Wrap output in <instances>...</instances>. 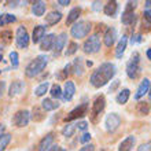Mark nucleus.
Segmentation results:
<instances>
[{"instance_id":"1","label":"nucleus","mask_w":151,"mask_h":151,"mask_svg":"<svg viewBox=\"0 0 151 151\" xmlns=\"http://www.w3.org/2000/svg\"><path fill=\"white\" fill-rule=\"evenodd\" d=\"M115 65L111 63V62H104L96 69L95 72L91 74V84L93 85L95 88H100V87H104L106 84L110 81L115 76Z\"/></svg>"},{"instance_id":"2","label":"nucleus","mask_w":151,"mask_h":151,"mask_svg":"<svg viewBox=\"0 0 151 151\" xmlns=\"http://www.w3.org/2000/svg\"><path fill=\"white\" fill-rule=\"evenodd\" d=\"M47 65H48V56L39 55L26 66L25 74H26V77H29V78H33V77H36V76H39L40 73L43 72Z\"/></svg>"},{"instance_id":"3","label":"nucleus","mask_w":151,"mask_h":151,"mask_svg":"<svg viewBox=\"0 0 151 151\" xmlns=\"http://www.w3.org/2000/svg\"><path fill=\"white\" fill-rule=\"evenodd\" d=\"M92 29V24L89 21H77L72 28H70V35L73 39H84L89 35Z\"/></svg>"},{"instance_id":"4","label":"nucleus","mask_w":151,"mask_h":151,"mask_svg":"<svg viewBox=\"0 0 151 151\" xmlns=\"http://www.w3.org/2000/svg\"><path fill=\"white\" fill-rule=\"evenodd\" d=\"M142 73V66H140V54L133 52L131 59L127 63V74L131 80H136Z\"/></svg>"},{"instance_id":"5","label":"nucleus","mask_w":151,"mask_h":151,"mask_svg":"<svg viewBox=\"0 0 151 151\" xmlns=\"http://www.w3.org/2000/svg\"><path fill=\"white\" fill-rule=\"evenodd\" d=\"M104 107H106V99H104L103 95L96 96V99L93 100L91 107V113H89V117H91V122L92 124H98L99 121L100 114L103 113Z\"/></svg>"},{"instance_id":"6","label":"nucleus","mask_w":151,"mask_h":151,"mask_svg":"<svg viewBox=\"0 0 151 151\" xmlns=\"http://www.w3.org/2000/svg\"><path fill=\"white\" fill-rule=\"evenodd\" d=\"M100 47H102V43H100L99 35H92L85 40L83 45V51L85 54H96L100 51Z\"/></svg>"},{"instance_id":"7","label":"nucleus","mask_w":151,"mask_h":151,"mask_svg":"<svg viewBox=\"0 0 151 151\" xmlns=\"http://www.w3.org/2000/svg\"><path fill=\"white\" fill-rule=\"evenodd\" d=\"M29 33L26 30L25 26H19L17 29V33H15V43H17V47L21 48V50H26L29 47Z\"/></svg>"},{"instance_id":"8","label":"nucleus","mask_w":151,"mask_h":151,"mask_svg":"<svg viewBox=\"0 0 151 151\" xmlns=\"http://www.w3.org/2000/svg\"><path fill=\"white\" fill-rule=\"evenodd\" d=\"M121 125V117H119L117 113H110V114L106 117L104 119V127H106V131L107 132H114L118 129V127Z\"/></svg>"},{"instance_id":"9","label":"nucleus","mask_w":151,"mask_h":151,"mask_svg":"<svg viewBox=\"0 0 151 151\" xmlns=\"http://www.w3.org/2000/svg\"><path fill=\"white\" fill-rule=\"evenodd\" d=\"M88 113V103L87 102H84V103L78 104L76 109H73L72 111L68 114V117L65 118V121L66 122H70V121H74V119L77 118H81V117H84V115Z\"/></svg>"},{"instance_id":"10","label":"nucleus","mask_w":151,"mask_h":151,"mask_svg":"<svg viewBox=\"0 0 151 151\" xmlns=\"http://www.w3.org/2000/svg\"><path fill=\"white\" fill-rule=\"evenodd\" d=\"M30 121V113L28 110H19V111H17L15 115H14V118H12V122L14 125L18 128H24L26 127Z\"/></svg>"},{"instance_id":"11","label":"nucleus","mask_w":151,"mask_h":151,"mask_svg":"<svg viewBox=\"0 0 151 151\" xmlns=\"http://www.w3.org/2000/svg\"><path fill=\"white\" fill-rule=\"evenodd\" d=\"M55 40H56V36L54 33L45 35V36L43 37V40L40 41V50H41V51H51V50H54Z\"/></svg>"},{"instance_id":"12","label":"nucleus","mask_w":151,"mask_h":151,"mask_svg":"<svg viewBox=\"0 0 151 151\" xmlns=\"http://www.w3.org/2000/svg\"><path fill=\"white\" fill-rule=\"evenodd\" d=\"M54 139H55V135H54L52 132L47 133V135L44 136L43 139L40 140L37 151H48L50 148L52 147V144H54Z\"/></svg>"},{"instance_id":"13","label":"nucleus","mask_w":151,"mask_h":151,"mask_svg":"<svg viewBox=\"0 0 151 151\" xmlns=\"http://www.w3.org/2000/svg\"><path fill=\"white\" fill-rule=\"evenodd\" d=\"M76 93V85L73 81H66L65 83V88L63 91H62V99L69 102V100L73 99V96Z\"/></svg>"},{"instance_id":"14","label":"nucleus","mask_w":151,"mask_h":151,"mask_svg":"<svg viewBox=\"0 0 151 151\" xmlns=\"http://www.w3.org/2000/svg\"><path fill=\"white\" fill-rule=\"evenodd\" d=\"M66 41H68V35L66 33H60L59 36L56 37L55 40V45H54V55L58 56L62 52V50L66 45Z\"/></svg>"},{"instance_id":"15","label":"nucleus","mask_w":151,"mask_h":151,"mask_svg":"<svg viewBox=\"0 0 151 151\" xmlns=\"http://www.w3.org/2000/svg\"><path fill=\"white\" fill-rule=\"evenodd\" d=\"M24 89H25V83L24 81H19V80L12 81L11 85H10V88H8V95L11 96V98H14V96L22 93Z\"/></svg>"},{"instance_id":"16","label":"nucleus","mask_w":151,"mask_h":151,"mask_svg":"<svg viewBox=\"0 0 151 151\" xmlns=\"http://www.w3.org/2000/svg\"><path fill=\"white\" fill-rule=\"evenodd\" d=\"M148 88H150V80L148 78L142 80V83H140V85L137 87V89H136V93L133 98H135L136 100L142 99L146 93H148Z\"/></svg>"},{"instance_id":"17","label":"nucleus","mask_w":151,"mask_h":151,"mask_svg":"<svg viewBox=\"0 0 151 151\" xmlns=\"http://www.w3.org/2000/svg\"><path fill=\"white\" fill-rule=\"evenodd\" d=\"M115 39H117V30L114 28H107L106 32H104L103 36V41L106 47H111L113 44L115 43Z\"/></svg>"},{"instance_id":"18","label":"nucleus","mask_w":151,"mask_h":151,"mask_svg":"<svg viewBox=\"0 0 151 151\" xmlns=\"http://www.w3.org/2000/svg\"><path fill=\"white\" fill-rule=\"evenodd\" d=\"M45 28H47V26H43V25H37V26H35L33 33H32L33 44H37L43 40V37L45 36Z\"/></svg>"},{"instance_id":"19","label":"nucleus","mask_w":151,"mask_h":151,"mask_svg":"<svg viewBox=\"0 0 151 151\" xmlns=\"http://www.w3.org/2000/svg\"><path fill=\"white\" fill-rule=\"evenodd\" d=\"M136 143V137L135 136H128L125 139L119 143V147H118V151H131L133 148Z\"/></svg>"},{"instance_id":"20","label":"nucleus","mask_w":151,"mask_h":151,"mask_svg":"<svg viewBox=\"0 0 151 151\" xmlns=\"http://www.w3.org/2000/svg\"><path fill=\"white\" fill-rule=\"evenodd\" d=\"M45 8H47V4H45V1H43V0H37V1H35V3H33V6H32L33 15L43 17L44 12H45Z\"/></svg>"},{"instance_id":"21","label":"nucleus","mask_w":151,"mask_h":151,"mask_svg":"<svg viewBox=\"0 0 151 151\" xmlns=\"http://www.w3.org/2000/svg\"><path fill=\"white\" fill-rule=\"evenodd\" d=\"M60 19H62V14H60L59 11H51L50 14L45 15V24H47L48 26H54V25H56Z\"/></svg>"},{"instance_id":"22","label":"nucleus","mask_w":151,"mask_h":151,"mask_svg":"<svg viewBox=\"0 0 151 151\" xmlns=\"http://www.w3.org/2000/svg\"><path fill=\"white\" fill-rule=\"evenodd\" d=\"M80 15H81V8L80 7H74L72 8L68 14V18H66V25H72L76 24V21H78Z\"/></svg>"},{"instance_id":"23","label":"nucleus","mask_w":151,"mask_h":151,"mask_svg":"<svg viewBox=\"0 0 151 151\" xmlns=\"http://www.w3.org/2000/svg\"><path fill=\"white\" fill-rule=\"evenodd\" d=\"M150 111H151V104L148 102L142 100V102H139L136 104V113L139 115H148Z\"/></svg>"},{"instance_id":"24","label":"nucleus","mask_w":151,"mask_h":151,"mask_svg":"<svg viewBox=\"0 0 151 151\" xmlns=\"http://www.w3.org/2000/svg\"><path fill=\"white\" fill-rule=\"evenodd\" d=\"M117 11H118V3L117 1H109L107 4H104L103 12L107 17H114Z\"/></svg>"},{"instance_id":"25","label":"nucleus","mask_w":151,"mask_h":151,"mask_svg":"<svg viewBox=\"0 0 151 151\" xmlns=\"http://www.w3.org/2000/svg\"><path fill=\"white\" fill-rule=\"evenodd\" d=\"M127 45H128V36H122L121 40H119L118 45H117V48H115V56L117 58H122L124 52L127 50Z\"/></svg>"},{"instance_id":"26","label":"nucleus","mask_w":151,"mask_h":151,"mask_svg":"<svg viewBox=\"0 0 151 151\" xmlns=\"http://www.w3.org/2000/svg\"><path fill=\"white\" fill-rule=\"evenodd\" d=\"M121 22L127 26H131V25H135L136 22V14L135 11L133 12H128V11H124L122 12V17H121Z\"/></svg>"},{"instance_id":"27","label":"nucleus","mask_w":151,"mask_h":151,"mask_svg":"<svg viewBox=\"0 0 151 151\" xmlns=\"http://www.w3.org/2000/svg\"><path fill=\"white\" fill-rule=\"evenodd\" d=\"M72 70L76 76H81L84 73V60L83 58H76L72 63Z\"/></svg>"},{"instance_id":"28","label":"nucleus","mask_w":151,"mask_h":151,"mask_svg":"<svg viewBox=\"0 0 151 151\" xmlns=\"http://www.w3.org/2000/svg\"><path fill=\"white\" fill-rule=\"evenodd\" d=\"M58 107H59V103L54 102L52 99H44L41 102V109L44 111H52V110H56Z\"/></svg>"},{"instance_id":"29","label":"nucleus","mask_w":151,"mask_h":151,"mask_svg":"<svg viewBox=\"0 0 151 151\" xmlns=\"http://www.w3.org/2000/svg\"><path fill=\"white\" fill-rule=\"evenodd\" d=\"M142 30H144V32L151 30V10L143 11V28H142Z\"/></svg>"},{"instance_id":"30","label":"nucleus","mask_w":151,"mask_h":151,"mask_svg":"<svg viewBox=\"0 0 151 151\" xmlns=\"http://www.w3.org/2000/svg\"><path fill=\"white\" fill-rule=\"evenodd\" d=\"M32 119L33 121H36V122H39V121H43L44 118H45V111H44L41 107H39V106H35L32 110Z\"/></svg>"},{"instance_id":"31","label":"nucleus","mask_w":151,"mask_h":151,"mask_svg":"<svg viewBox=\"0 0 151 151\" xmlns=\"http://www.w3.org/2000/svg\"><path fill=\"white\" fill-rule=\"evenodd\" d=\"M129 96H131V91L128 89V88H124L122 91H119V93L117 95L115 100H117V103L118 104H125L129 99Z\"/></svg>"},{"instance_id":"32","label":"nucleus","mask_w":151,"mask_h":151,"mask_svg":"<svg viewBox=\"0 0 151 151\" xmlns=\"http://www.w3.org/2000/svg\"><path fill=\"white\" fill-rule=\"evenodd\" d=\"M76 129H77V124H72V122H68L65 125V128L62 129V135L65 137H72L74 135Z\"/></svg>"},{"instance_id":"33","label":"nucleus","mask_w":151,"mask_h":151,"mask_svg":"<svg viewBox=\"0 0 151 151\" xmlns=\"http://www.w3.org/2000/svg\"><path fill=\"white\" fill-rule=\"evenodd\" d=\"M15 21H17V17L12 15V14H0V26L14 24Z\"/></svg>"},{"instance_id":"34","label":"nucleus","mask_w":151,"mask_h":151,"mask_svg":"<svg viewBox=\"0 0 151 151\" xmlns=\"http://www.w3.org/2000/svg\"><path fill=\"white\" fill-rule=\"evenodd\" d=\"M11 142V135L10 133H0V151H4L8 143Z\"/></svg>"},{"instance_id":"35","label":"nucleus","mask_w":151,"mask_h":151,"mask_svg":"<svg viewBox=\"0 0 151 151\" xmlns=\"http://www.w3.org/2000/svg\"><path fill=\"white\" fill-rule=\"evenodd\" d=\"M48 88H50V83H48V81L41 83L39 87L35 89V95H36V96H44L48 92Z\"/></svg>"},{"instance_id":"36","label":"nucleus","mask_w":151,"mask_h":151,"mask_svg":"<svg viewBox=\"0 0 151 151\" xmlns=\"http://www.w3.org/2000/svg\"><path fill=\"white\" fill-rule=\"evenodd\" d=\"M50 93H51V96L54 99H60L62 98V88H60V85L54 84L51 87V89H50Z\"/></svg>"},{"instance_id":"37","label":"nucleus","mask_w":151,"mask_h":151,"mask_svg":"<svg viewBox=\"0 0 151 151\" xmlns=\"http://www.w3.org/2000/svg\"><path fill=\"white\" fill-rule=\"evenodd\" d=\"M10 63L14 69H17L19 66V56H18V52L17 51H11L10 52Z\"/></svg>"},{"instance_id":"38","label":"nucleus","mask_w":151,"mask_h":151,"mask_svg":"<svg viewBox=\"0 0 151 151\" xmlns=\"http://www.w3.org/2000/svg\"><path fill=\"white\" fill-rule=\"evenodd\" d=\"M77 50H78V45H77V43L72 41V43L68 44V50L65 51V55H66V56L73 55V54H76V51H77Z\"/></svg>"},{"instance_id":"39","label":"nucleus","mask_w":151,"mask_h":151,"mask_svg":"<svg viewBox=\"0 0 151 151\" xmlns=\"http://www.w3.org/2000/svg\"><path fill=\"white\" fill-rule=\"evenodd\" d=\"M0 37L3 40L4 43H10L12 40V32L11 30H3V32L0 33Z\"/></svg>"},{"instance_id":"40","label":"nucleus","mask_w":151,"mask_h":151,"mask_svg":"<svg viewBox=\"0 0 151 151\" xmlns=\"http://www.w3.org/2000/svg\"><path fill=\"white\" fill-rule=\"evenodd\" d=\"M137 7V1H128L127 6H125V10L124 11H128V12H133L135 8Z\"/></svg>"},{"instance_id":"41","label":"nucleus","mask_w":151,"mask_h":151,"mask_svg":"<svg viewBox=\"0 0 151 151\" xmlns=\"http://www.w3.org/2000/svg\"><path fill=\"white\" fill-rule=\"evenodd\" d=\"M91 133H88V132H85L83 136H80V139H78V142L80 143H83V144H87L89 140H91Z\"/></svg>"},{"instance_id":"42","label":"nucleus","mask_w":151,"mask_h":151,"mask_svg":"<svg viewBox=\"0 0 151 151\" xmlns=\"http://www.w3.org/2000/svg\"><path fill=\"white\" fill-rule=\"evenodd\" d=\"M137 151H151V142H147V143L142 144V146L137 148Z\"/></svg>"},{"instance_id":"43","label":"nucleus","mask_w":151,"mask_h":151,"mask_svg":"<svg viewBox=\"0 0 151 151\" xmlns=\"http://www.w3.org/2000/svg\"><path fill=\"white\" fill-rule=\"evenodd\" d=\"M80 151H95V146L91 143H88V144H84V147L80 148Z\"/></svg>"},{"instance_id":"44","label":"nucleus","mask_w":151,"mask_h":151,"mask_svg":"<svg viewBox=\"0 0 151 151\" xmlns=\"http://www.w3.org/2000/svg\"><path fill=\"white\" fill-rule=\"evenodd\" d=\"M142 41V35H133L131 39V43L132 44H136V43H140Z\"/></svg>"},{"instance_id":"45","label":"nucleus","mask_w":151,"mask_h":151,"mask_svg":"<svg viewBox=\"0 0 151 151\" xmlns=\"http://www.w3.org/2000/svg\"><path fill=\"white\" fill-rule=\"evenodd\" d=\"M4 92H6V81H0V99L3 98Z\"/></svg>"},{"instance_id":"46","label":"nucleus","mask_w":151,"mask_h":151,"mask_svg":"<svg viewBox=\"0 0 151 151\" xmlns=\"http://www.w3.org/2000/svg\"><path fill=\"white\" fill-rule=\"evenodd\" d=\"M92 8H93L95 11H100V10H102V3H100V1H93V3H92Z\"/></svg>"},{"instance_id":"47","label":"nucleus","mask_w":151,"mask_h":151,"mask_svg":"<svg viewBox=\"0 0 151 151\" xmlns=\"http://www.w3.org/2000/svg\"><path fill=\"white\" fill-rule=\"evenodd\" d=\"M88 128V124L85 122V121H83V122H78L77 124V129H80V131H85Z\"/></svg>"},{"instance_id":"48","label":"nucleus","mask_w":151,"mask_h":151,"mask_svg":"<svg viewBox=\"0 0 151 151\" xmlns=\"http://www.w3.org/2000/svg\"><path fill=\"white\" fill-rule=\"evenodd\" d=\"M58 4H60V6H69V4H70V1H69V0H59V1H58Z\"/></svg>"},{"instance_id":"49","label":"nucleus","mask_w":151,"mask_h":151,"mask_svg":"<svg viewBox=\"0 0 151 151\" xmlns=\"http://www.w3.org/2000/svg\"><path fill=\"white\" fill-rule=\"evenodd\" d=\"M17 4H19V1H7L8 7H17Z\"/></svg>"},{"instance_id":"50","label":"nucleus","mask_w":151,"mask_h":151,"mask_svg":"<svg viewBox=\"0 0 151 151\" xmlns=\"http://www.w3.org/2000/svg\"><path fill=\"white\" fill-rule=\"evenodd\" d=\"M144 6H146V8H147V10H150V8H151V0L144 1Z\"/></svg>"},{"instance_id":"51","label":"nucleus","mask_w":151,"mask_h":151,"mask_svg":"<svg viewBox=\"0 0 151 151\" xmlns=\"http://www.w3.org/2000/svg\"><path fill=\"white\" fill-rule=\"evenodd\" d=\"M118 84H119V81H115V83H114V85H113V87H111V88H110V91H114L115 88L118 87Z\"/></svg>"},{"instance_id":"52","label":"nucleus","mask_w":151,"mask_h":151,"mask_svg":"<svg viewBox=\"0 0 151 151\" xmlns=\"http://www.w3.org/2000/svg\"><path fill=\"white\" fill-rule=\"evenodd\" d=\"M147 58L151 60V48H148L147 50Z\"/></svg>"},{"instance_id":"53","label":"nucleus","mask_w":151,"mask_h":151,"mask_svg":"<svg viewBox=\"0 0 151 151\" xmlns=\"http://www.w3.org/2000/svg\"><path fill=\"white\" fill-rule=\"evenodd\" d=\"M55 151H66V150H65L63 147H56V150H55Z\"/></svg>"},{"instance_id":"54","label":"nucleus","mask_w":151,"mask_h":151,"mask_svg":"<svg viewBox=\"0 0 151 151\" xmlns=\"http://www.w3.org/2000/svg\"><path fill=\"white\" fill-rule=\"evenodd\" d=\"M148 96H150V99H151V81H150V88H148Z\"/></svg>"},{"instance_id":"55","label":"nucleus","mask_w":151,"mask_h":151,"mask_svg":"<svg viewBox=\"0 0 151 151\" xmlns=\"http://www.w3.org/2000/svg\"><path fill=\"white\" fill-rule=\"evenodd\" d=\"M56 147H58V146H52V147L50 148V150H48V151H55V150H56Z\"/></svg>"},{"instance_id":"56","label":"nucleus","mask_w":151,"mask_h":151,"mask_svg":"<svg viewBox=\"0 0 151 151\" xmlns=\"http://www.w3.org/2000/svg\"><path fill=\"white\" fill-rule=\"evenodd\" d=\"M4 131V125H0V133Z\"/></svg>"},{"instance_id":"57","label":"nucleus","mask_w":151,"mask_h":151,"mask_svg":"<svg viewBox=\"0 0 151 151\" xmlns=\"http://www.w3.org/2000/svg\"><path fill=\"white\" fill-rule=\"evenodd\" d=\"M1 51H3V48H0V52H1Z\"/></svg>"}]
</instances>
